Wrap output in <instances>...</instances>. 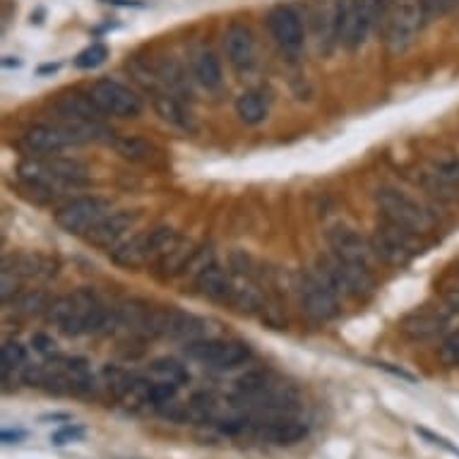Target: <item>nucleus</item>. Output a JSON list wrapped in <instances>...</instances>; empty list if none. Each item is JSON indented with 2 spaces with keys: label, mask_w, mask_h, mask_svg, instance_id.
<instances>
[{
  "label": "nucleus",
  "mask_w": 459,
  "mask_h": 459,
  "mask_svg": "<svg viewBox=\"0 0 459 459\" xmlns=\"http://www.w3.org/2000/svg\"><path fill=\"white\" fill-rule=\"evenodd\" d=\"M236 411L255 419H289L299 414V394L270 370H248L234 383Z\"/></svg>",
  "instance_id": "f257e3e1"
},
{
  "label": "nucleus",
  "mask_w": 459,
  "mask_h": 459,
  "mask_svg": "<svg viewBox=\"0 0 459 459\" xmlns=\"http://www.w3.org/2000/svg\"><path fill=\"white\" fill-rule=\"evenodd\" d=\"M46 317L58 325L65 337H90V334H111L118 327V308H106L97 296L80 289L75 294L61 296L51 301Z\"/></svg>",
  "instance_id": "f03ea898"
},
{
  "label": "nucleus",
  "mask_w": 459,
  "mask_h": 459,
  "mask_svg": "<svg viewBox=\"0 0 459 459\" xmlns=\"http://www.w3.org/2000/svg\"><path fill=\"white\" fill-rule=\"evenodd\" d=\"M383 0H339L334 5V41L349 51L361 48L377 24L385 22Z\"/></svg>",
  "instance_id": "7ed1b4c3"
},
{
  "label": "nucleus",
  "mask_w": 459,
  "mask_h": 459,
  "mask_svg": "<svg viewBox=\"0 0 459 459\" xmlns=\"http://www.w3.org/2000/svg\"><path fill=\"white\" fill-rule=\"evenodd\" d=\"M20 176L30 188L39 193H61L63 188H75L87 181V171L80 161L73 159H48V161H24L20 164Z\"/></svg>",
  "instance_id": "20e7f679"
},
{
  "label": "nucleus",
  "mask_w": 459,
  "mask_h": 459,
  "mask_svg": "<svg viewBox=\"0 0 459 459\" xmlns=\"http://www.w3.org/2000/svg\"><path fill=\"white\" fill-rule=\"evenodd\" d=\"M181 236L176 234L174 229L169 226H157L147 234H137L128 241L118 243L116 248H111V260L118 267H126V270H135V267H143L147 263H154V260H161V257L174 248L176 241Z\"/></svg>",
  "instance_id": "39448f33"
},
{
  "label": "nucleus",
  "mask_w": 459,
  "mask_h": 459,
  "mask_svg": "<svg viewBox=\"0 0 459 459\" xmlns=\"http://www.w3.org/2000/svg\"><path fill=\"white\" fill-rule=\"evenodd\" d=\"M317 272L337 291V296L368 299L376 291V281H373L370 267H366V264L349 263V260L332 255L317 260Z\"/></svg>",
  "instance_id": "423d86ee"
},
{
  "label": "nucleus",
  "mask_w": 459,
  "mask_h": 459,
  "mask_svg": "<svg viewBox=\"0 0 459 459\" xmlns=\"http://www.w3.org/2000/svg\"><path fill=\"white\" fill-rule=\"evenodd\" d=\"M188 356L193 361L214 370H231L250 361L253 351L246 342H238V339L204 337L188 344Z\"/></svg>",
  "instance_id": "0eeeda50"
},
{
  "label": "nucleus",
  "mask_w": 459,
  "mask_h": 459,
  "mask_svg": "<svg viewBox=\"0 0 459 459\" xmlns=\"http://www.w3.org/2000/svg\"><path fill=\"white\" fill-rule=\"evenodd\" d=\"M377 204H380V210L387 217V221L392 224L402 226V229H409V231H414V234H426L433 229V217H430V212L426 207L411 200L409 195H404L402 190L394 188H383L377 190L376 195Z\"/></svg>",
  "instance_id": "6e6552de"
},
{
  "label": "nucleus",
  "mask_w": 459,
  "mask_h": 459,
  "mask_svg": "<svg viewBox=\"0 0 459 459\" xmlns=\"http://www.w3.org/2000/svg\"><path fill=\"white\" fill-rule=\"evenodd\" d=\"M111 214V203L104 197H75L56 212V224L65 234L87 236Z\"/></svg>",
  "instance_id": "1a4fd4ad"
},
{
  "label": "nucleus",
  "mask_w": 459,
  "mask_h": 459,
  "mask_svg": "<svg viewBox=\"0 0 459 459\" xmlns=\"http://www.w3.org/2000/svg\"><path fill=\"white\" fill-rule=\"evenodd\" d=\"M423 27L419 0H397L385 13V41L392 53L407 51Z\"/></svg>",
  "instance_id": "9d476101"
},
{
  "label": "nucleus",
  "mask_w": 459,
  "mask_h": 459,
  "mask_svg": "<svg viewBox=\"0 0 459 459\" xmlns=\"http://www.w3.org/2000/svg\"><path fill=\"white\" fill-rule=\"evenodd\" d=\"M414 231L409 229H402V226L387 224L377 226L376 236H373V250L380 260H385L387 264H394V267H404L414 260L419 253H421V246L416 241Z\"/></svg>",
  "instance_id": "9b49d317"
},
{
  "label": "nucleus",
  "mask_w": 459,
  "mask_h": 459,
  "mask_svg": "<svg viewBox=\"0 0 459 459\" xmlns=\"http://www.w3.org/2000/svg\"><path fill=\"white\" fill-rule=\"evenodd\" d=\"M87 94L99 111L113 118H137L144 108L143 97H137L130 87L116 80H99L91 84Z\"/></svg>",
  "instance_id": "f8f14e48"
},
{
  "label": "nucleus",
  "mask_w": 459,
  "mask_h": 459,
  "mask_svg": "<svg viewBox=\"0 0 459 459\" xmlns=\"http://www.w3.org/2000/svg\"><path fill=\"white\" fill-rule=\"evenodd\" d=\"M299 294L306 316L316 323H330L339 316V296L320 272H306L299 281Z\"/></svg>",
  "instance_id": "ddd939ff"
},
{
  "label": "nucleus",
  "mask_w": 459,
  "mask_h": 459,
  "mask_svg": "<svg viewBox=\"0 0 459 459\" xmlns=\"http://www.w3.org/2000/svg\"><path fill=\"white\" fill-rule=\"evenodd\" d=\"M267 30H270L272 39L277 41L281 51L291 53V56L303 51V46H306V27H303L301 15L291 5L272 8L267 13Z\"/></svg>",
  "instance_id": "4468645a"
},
{
  "label": "nucleus",
  "mask_w": 459,
  "mask_h": 459,
  "mask_svg": "<svg viewBox=\"0 0 459 459\" xmlns=\"http://www.w3.org/2000/svg\"><path fill=\"white\" fill-rule=\"evenodd\" d=\"M330 246H332V255L342 257V260H349V263H359L370 267L376 250H373V243H368L361 234H356L354 229L349 226H334L330 229Z\"/></svg>",
  "instance_id": "2eb2a0df"
},
{
  "label": "nucleus",
  "mask_w": 459,
  "mask_h": 459,
  "mask_svg": "<svg viewBox=\"0 0 459 459\" xmlns=\"http://www.w3.org/2000/svg\"><path fill=\"white\" fill-rule=\"evenodd\" d=\"M77 143V137L63 126H34L22 135V147L30 154H58Z\"/></svg>",
  "instance_id": "dca6fc26"
},
{
  "label": "nucleus",
  "mask_w": 459,
  "mask_h": 459,
  "mask_svg": "<svg viewBox=\"0 0 459 459\" xmlns=\"http://www.w3.org/2000/svg\"><path fill=\"white\" fill-rule=\"evenodd\" d=\"M224 46L229 61H231V65H234L238 73H248V70L255 68L257 46L255 39H253V31H250L248 27H243V24H231V27L226 30Z\"/></svg>",
  "instance_id": "f3484780"
},
{
  "label": "nucleus",
  "mask_w": 459,
  "mask_h": 459,
  "mask_svg": "<svg viewBox=\"0 0 459 459\" xmlns=\"http://www.w3.org/2000/svg\"><path fill=\"white\" fill-rule=\"evenodd\" d=\"M137 219H140V212L135 210L113 212V214H108V217L94 229V231L87 234V241L99 246V248H116L123 236L128 234L130 229L137 224Z\"/></svg>",
  "instance_id": "a211bd4d"
},
{
  "label": "nucleus",
  "mask_w": 459,
  "mask_h": 459,
  "mask_svg": "<svg viewBox=\"0 0 459 459\" xmlns=\"http://www.w3.org/2000/svg\"><path fill=\"white\" fill-rule=\"evenodd\" d=\"M195 286L200 296L210 299V301L217 303H234L236 296V281L231 279V274L217 264L212 263L210 267H204L200 274L195 277Z\"/></svg>",
  "instance_id": "6ab92c4d"
},
{
  "label": "nucleus",
  "mask_w": 459,
  "mask_h": 459,
  "mask_svg": "<svg viewBox=\"0 0 459 459\" xmlns=\"http://www.w3.org/2000/svg\"><path fill=\"white\" fill-rule=\"evenodd\" d=\"M267 113H270V106L263 91H243L241 97L236 99V116L246 126H260L267 118Z\"/></svg>",
  "instance_id": "aec40b11"
},
{
  "label": "nucleus",
  "mask_w": 459,
  "mask_h": 459,
  "mask_svg": "<svg viewBox=\"0 0 459 459\" xmlns=\"http://www.w3.org/2000/svg\"><path fill=\"white\" fill-rule=\"evenodd\" d=\"M195 250L197 248L193 246V243L186 241V238H178L174 248L169 250V253L159 260V267H161V272L169 274V277L183 274L186 267L190 264V260H193V255H195Z\"/></svg>",
  "instance_id": "412c9836"
},
{
  "label": "nucleus",
  "mask_w": 459,
  "mask_h": 459,
  "mask_svg": "<svg viewBox=\"0 0 459 459\" xmlns=\"http://www.w3.org/2000/svg\"><path fill=\"white\" fill-rule=\"evenodd\" d=\"M195 80L203 84L207 91H214L224 82V73H221V63L214 53H200L195 61Z\"/></svg>",
  "instance_id": "4be33fe9"
},
{
  "label": "nucleus",
  "mask_w": 459,
  "mask_h": 459,
  "mask_svg": "<svg viewBox=\"0 0 459 459\" xmlns=\"http://www.w3.org/2000/svg\"><path fill=\"white\" fill-rule=\"evenodd\" d=\"M154 108H157V113L164 118L166 123H171V126H176V128H183L188 130L193 128V123H190V113L183 108L178 101H176V97H171V94H154Z\"/></svg>",
  "instance_id": "5701e85b"
},
{
  "label": "nucleus",
  "mask_w": 459,
  "mask_h": 459,
  "mask_svg": "<svg viewBox=\"0 0 459 459\" xmlns=\"http://www.w3.org/2000/svg\"><path fill=\"white\" fill-rule=\"evenodd\" d=\"M445 323H447V316L445 313H416L414 317H409L407 325H404V330L407 334H411L414 339H429L436 337L437 332L443 330Z\"/></svg>",
  "instance_id": "b1692460"
},
{
  "label": "nucleus",
  "mask_w": 459,
  "mask_h": 459,
  "mask_svg": "<svg viewBox=\"0 0 459 459\" xmlns=\"http://www.w3.org/2000/svg\"><path fill=\"white\" fill-rule=\"evenodd\" d=\"M150 373L157 380H164V383H174V385H188L190 383V373L188 368L178 363L176 359H157L152 361Z\"/></svg>",
  "instance_id": "393cba45"
},
{
  "label": "nucleus",
  "mask_w": 459,
  "mask_h": 459,
  "mask_svg": "<svg viewBox=\"0 0 459 459\" xmlns=\"http://www.w3.org/2000/svg\"><path fill=\"white\" fill-rule=\"evenodd\" d=\"M24 363H27V349L20 344V342H5L3 349H0V370H3V380H8L10 373L15 370H22Z\"/></svg>",
  "instance_id": "a878e982"
},
{
  "label": "nucleus",
  "mask_w": 459,
  "mask_h": 459,
  "mask_svg": "<svg viewBox=\"0 0 459 459\" xmlns=\"http://www.w3.org/2000/svg\"><path fill=\"white\" fill-rule=\"evenodd\" d=\"M116 152L121 157L133 159V161H150L154 147L144 140H137V137H121V140H116Z\"/></svg>",
  "instance_id": "bb28decb"
},
{
  "label": "nucleus",
  "mask_w": 459,
  "mask_h": 459,
  "mask_svg": "<svg viewBox=\"0 0 459 459\" xmlns=\"http://www.w3.org/2000/svg\"><path fill=\"white\" fill-rule=\"evenodd\" d=\"M459 0H419V10H421L423 27L430 22H437L457 8Z\"/></svg>",
  "instance_id": "cd10ccee"
},
{
  "label": "nucleus",
  "mask_w": 459,
  "mask_h": 459,
  "mask_svg": "<svg viewBox=\"0 0 459 459\" xmlns=\"http://www.w3.org/2000/svg\"><path fill=\"white\" fill-rule=\"evenodd\" d=\"M17 313H22V316H39L41 310H48L51 301H48V296L41 294V291H27V294L17 296Z\"/></svg>",
  "instance_id": "c85d7f7f"
},
{
  "label": "nucleus",
  "mask_w": 459,
  "mask_h": 459,
  "mask_svg": "<svg viewBox=\"0 0 459 459\" xmlns=\"http://www.w3.org/2000/svg\"><path fill=\"white\" fill-rule=\"evenodd\" d=\"M106 58H108V48L104 44H91L87 46L84 51L77 53L75 68L80 70H94L99 65H104Z\"/></svg>",
  "instance_id": "c756f323"
},
{
  "label": "nucleus",
  "mask_w": 459,
  "mask_h": 459,
  "mask_svg": "<svg viewBox=\"0 0 459 459\" xmlns=\"http://www.w3.org/2000/svg\"><path fill=\"white\" fill-rule=\"evenodd\" d=\"M84 436H87V430H84L82 426H77V423H65V426H61L58 430H53L51 443L56 445V447H63V445L82 440Z\"/></svg>",
  "instance_id": "7c9ffc66"
},
{
  "label": "nucleus",
  "mask_w": 459,
  "mask_h": 459,
  "mask_svg": "<svg viewBox=\"0 0 459 459\" xmlns=\"http://www.w3.org/2000/svg\"><path fill=\"white\" fill-rule=\"evenodd\" d=\"M440 361L447 368H457L459 366V330H455L450 337L445 339L440 347Z\"/></svg>",
  "instance_id": "2f4dec72"
},
{
  "label": "nucleus",
  "mask_w": 459,
  "mask_h": 459,
  "mask_svg": "<svg viewBox=\"0 0 459 459\" xmlns=\"http://www.w3.org/2000/svg\"><path fill=\"white\" fill-rule=\"evenodd\" d=\"M416 433H419V436H421V437H426V440H429L430 445H436V447H443L445 452H450V455L459 457V447H457V445H452L450 440H447V437L436 436V433H430L429 429H416Z\"/></svg>",
  "instance_id": "473e14b6"
},
{
  "label": "nucleus",
  "mask_w": 459,
  "mask_h": 459,
  "mask_svg": "<svg viewBox=\"0 0 459 459\" xmlns=\"http://www.w3.org/2000/svg\"><path fill=\"white\" fill-rule=\"evenodd\" d=\"M22 440H27V430L22 429H5L3 433H0V443H5V445H17V443H22Z\"/></svg>",
  "instance_id": "72a5a7b5"
},
{
  "label": "nucleus",
  "mask_w": 459,
  "mask_h": 459,
  "mask_svg": "<svg viewBox=\"0 0 459 459\" xmlns=\"http://www.w3.org/2000/svg\"><path fill=\"white\" fill-rule=\"evenodd\" d=\"M31 344H34V347H37V351H41V354H53V347H56V344H53L51 339L46 337V334H37V337L31 339Z\"/></svg>",
  "instance_id": "f704fd0d"
},
{
  "label": "nucleus",
  "mask_w": 459,
  "mask_h": 459,
  "mask_svg": "<svg viewBox=\"0 0 459 459\" xmlns=\"http://www.w3.org/2000/svg\"><path fill=\"white\" fill-rule=\"evenodd\" d=\"M68 421V416L65 414H48V416H44V421Z\"/></svg>",
  "instance_id": "c9c22d12"
}]
</instances>
